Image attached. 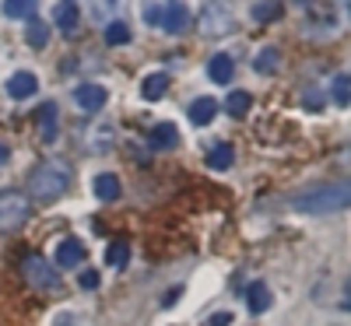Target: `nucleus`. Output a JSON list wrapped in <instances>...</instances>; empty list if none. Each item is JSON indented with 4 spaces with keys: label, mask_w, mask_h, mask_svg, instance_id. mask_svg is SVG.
Instances as JSON below:
<instances>
[{
    "label": "nucleus",
    "mask_w": 351,
    "mask_h": 326,
    "mask_svg": "<svg viewBox=\"0 0 351 326\" xmlns=\"http://www.w3.org/2000/svg\"><path fill=\"white\" fill-rule=\"evenodd\" d=\"M169 92V74H148L141 84V95L148 99V102H158L162 95Z\"/></svg>",
    "instance_id": "15"
},
{
    "label": "nucleus",
    "mask_w": 351,
    "mask_h": 326,
    "mask_svg": "<svg viewBox=\"0 0 351 326\" xmlns=\"http://www.w3.org/2000/svg\"><path fill=\"white\" fill-rule=\"evenodd\" d=\"M25 39H28V46L32 49H43L46 42H49V25L46 21H28V32H25Z\"/></svg>",
    "instance_id": "21"
},
{
    "label": "nucleus",
    "mask_w": 351,
    "mask_h": 326,
    "mask_svg": "<svg viewBox=\"0 0 351 326\" xmlns=\"http://www.w3.org/2000/svg\"><path fill=\"white\" fill-rule=\"evenodd\" d=\"M28 214H32V203H28L25 193L18 190H4L0 193V231H18Z\"/></svg>",
    "instance_id": "3"
},
{
    "label": "nucleus",
    "mask_w": 351,
    "mask_h": 326,
    "mask_svg": "<svg viewBox=\"0 0 351 326\" xmlns=\"http://www.w3.org/2000/svg\"><path fill=\"white\" fill-rule=\"evenodd\" d=\"M232 158H236V151H232V144H215L208 151V165L211 168H228Z\"/></svg>",
    "instance_id": "23"
},
{
    "label": "nucleus",
    "mask_w": 351,
    "mask_h": 326,
    "mask_svg": "<svg viewBox=\"0 0 351 326\" xmlns=\"http://www.w3.org/2000/svg\"><path fill=\"white\" fill-rule=\"evenodd\" d=\"M232 21H236L232 8L225 4V0H215V4H208L204 14H200V32L211 36V39H221V36L232 32Z\"/></svg>",
    "instance_id": "5"
},
{
    "label": "nucleus",
    "mask_w": 351,
    "mask_h": 326,
    "mask_svg": "<svg viewBox=\"0 0 351 326\" xmlns=\"http://www.w3.org/2000/svg\"><path fill=\"white\" fill-rule=\"evenodd\" d=\"M21 274L36 291H56L60 288V271H56L49 260H43V256H25L21 260Z\"/></svg>",
    "instance_id": "4"
},
{
    "label": "nucleus",
    "mask_w": 351,
    "mask_h": 326,
    "mask_svg": "<svg viewBox=\"0 0 351 326\" xmlns=\"http://www.w3.org/2000/svg\"><path fill=\"white\" fill-rule=\"evenodd\" d=\"M56 25H60L64 28V32H71V28H77V8L74 4H67V0H64V4L60 8H56Z\"/></svg>",
    "instance_id": "26"
},
{
    "label": "nucleus",
    "mask_w": 351,
    "mask_h": 326,
    "mask_svg": "<svg viewBox=\"0 0 351 326\" xmlns=\"http://www.w3.org/2000/svg\"><path fill=\"white\" fill-rule=\"evenodd\" d=\"M351 203V186L348 183H324V186H309L291 193V207L302 214H330V211H344Z\"/></svg>",
    "instance_id": "1"
},
{
    "label": "nucleus",
    "mask_w": 351,
    "mask_h": 326,
    "mask_svg": "<svg viewBox=\"0 0 351 326\" xmlns=\"http://www.w3.org/2000/svg\"><path fill=\"white\" fill-rule=\"evenodd\" d=\"M246 305H250L253 316L267 312V309H271V291H267V284H250V288H246Z\"/></svg>",
    "instance_id": "12"
},
{
    "label": "nucleus",
    "mask_w": 351,
    "mask_h": 326,
    "mask_svg": "<svg viewBox=\"0 0 351 326\" xmlns=\"http://www.w3.org/2000/svg\"><path fill=\"white\" fill-rule=\"evenodd\" d=\"M334 102L337 105H348L351 102V77L348 74H337L334 77Z\"/></svg>",
    "instance_id": "28"
},
{
    "label": "nucleus",
    "mask_w": 351,
    "mask_h": 326,
    "mask_svg": "<svg viewBox=\"0 0 351 326\" xmlns=\"http://www.w3.org/2000/svg\"><path fill=\"white\" fill-rule=\"evenodd\" d=\"M127 8V0H92V14H95V21H116V14H120Z\"/></svg>",
    "instance_id": "16"
},
{
    "label": "nucleus",
    "mask_w": 351,
    "mask_h": 326,
    "mask_svg": "<svg viewBox=\"0 0 351 326\" xmlns=\"http://www.w3.org/2000/svg\"><path fill=\"white\" fill-rule=\"evenodd\" d=\"M77 284H81L84 291H95V288H99V271H81Z\"/></svg>",
    "instance_id": "30"
},
{
    "label": "nucleus",
    "mask_w": 351,
    "mask_h": 326,
    "mask_svg": "<svg viewBox=\"0 0 351 326\" xmlns=\"http://www.w3.org/2000/svg\"><path fill=\"white\" fill-rule=\"evenodd\" d=\"M180 144V130H176V123H158L152 130V147H158V151H169V147Z\"/></svg>",
    "instance_id": "13"
},
{
    "label": "nucleus",
    "mask_w": 351,
    "mask_h": 326,
    "mask_svg": "<svg viewBox=\"0 0 351 326\" xmlns=\"http://www.w3.org/2000/svg\"><path fill=\"white\" fill-rule=\"evenodd\" d=\"M67 4H74V0H67Z\"/></svg>",
    "instance_id": "33"
},
{
    "label": "nucleus",
    "mask_w": 351,
    "mask_h": 326,
    "mask_svg": "<svg viewBox=\"0 0 351 326\" xmlns=\"http://www.w3.org/2000/svg\"><path fill=\"white\" fill-rule=\"evenodd\" d=\"M162 28H165V32H183V28H186V8L183 4H165Z\"/></svg>",
    "instance_id": "17"
},
{
    "label": "nucleus",
    "mask_w": 351,
    "mask_h": 326,
    "mask_svg": "<svg viewBox=\"0 0 351 326\" xmlns=\"http://www.w3.org/2000/svg\"><path fill=\"white\" fill-rule=\"evenodd\" d=\"M88 147H92V151H112V127L95 123L92 130H88Z\"/></svg>",
    "instance_id": "18"
},
{
    "label": "nucleus",
    "mask_w": 351,
    "mask_h": 326,
    "mask_svg": "<svg viewBox=\"0 0 351 326\" xmlns=\"http://www.w3.org/2000/svg\"><path fill=\"white\" fill-rule=\"evenodd\" d=\"M278 64H281V53H278L274 46L260 49V53L253 56V67H256V74H278Z\"/></svg>",
    "instance_id": "19"
},
{
    "label": "nucleus",
    "mask_w": 351,
    "mask_h": 326,
    "mask_svg": "<svg viewBox=\"0 0 351 326\" xmlns=\"http://www.w3.org/2000/svg\"><path fill=\"white\" fill-rule=\"evenodd\" d=\"M39 92V81L36 74H28V71H18L8 77V95L11 99H28V95H36Z\"/></svg>",
    "instance_id": "7"
},
{
    "label": "nucleus",
    "mask_w": 351,
    "mask_h": 326,
    "mask_svg": "<svg viewBox=\"0 0 351 326\" xmlns=\"http://www.w3.org/2000/svg\"><path fill=\"white\" fill-rule=\"evenodd\" d=\"M74 179V172L67 162H43L32 168V175H28V197H36V200H56V197H64L67 186Z\"/></svg>",
    "instance_id": "2"
},
{
    "label": "nucleus",
    "mask_w": 351,
    "mask_h": 326,
    "mask_svg": "<svg viewBox=\"0 0 351 326\" xmlns=\"http://www.w3.org/2000/svg\"><path fill=\"white\" fill-rule=\"evenodd\" d=\"M162 14H165V4H148L144 8V21L148 25H162Z\"/></svg>",
    "instance_id": "29"
},
{
    "label": "nucleus",
    "mask_w": 351,
    "mask_h": 326,
    "mask_svg": "<svg viewBox=\"0 0 351 326\" xmlns=\"http://www.w3.org/2000/svg\"><path fill=\"white\" fill-rule=\"evenodd\" d=\"M53 260L60 263V266H81V260H84V246L77 242V239H64V242H56V253H53Z\"/></svg>",
    "instance_id": "8"
},
{
    "label": "nucleus",
    "mask_w": 351,
    "mask_h": 326,
    "mask_svg": "<svg viewBox=\"0 0 351 326\" xmlns=\"http://www.w3.org/2000/svg\"><path fill=\"white\" fill-rule=\"evenodd\" d=\"M106 42H109V46H127V42H130V28H127V21H120V18L109 21V25H106Z\"/></svg>",
    "instance_id": "22"
},
{
    "label": "nucleus",
    "mask_w": 351,
    "mask_h": 326,
    "mask_svg": "<svg viewBox=\"0 0 351 326\" xmlns=\"http://www.w3.org/2000/svg\"><path fill=\"white\" fill-rule=\"evenodd\" d=\"M92 190H95V197H99V200H106V203H109V200L120 197V179H116L112 172H102V175H95Z\"/></svg>",
    "instance_id": "14"
},
{
    "label": "nucleus",
    "mask_w": 351,
    "mask_h": 326,
    "mask_svg": "<svg viewBox=\"0 0 351 326\" xmlns=\"http://www.w3.org/2000/svg\"><path fill=\"white\" fill-rule=\"evenodd\" d=\"M253 18L256 21H278L281 18V0H260L253 8Z\"/></svg>",
    "instance_id": "25"
},
{
    "label": "nucleus",
    "mask_w": 351,
    "mask_h": 326,
    "mask_svg": "<svg viewBox=\"0 0 351 326\" xmlns=\"http://www.w3.org/2000/svg\"><path fill=\"white\" fill-rule=\"evenodd\" d=\"M36 120H39V127H43V137L53 140V137H56V102H46V105L36 112Z\"/></svg>",
    "instance_id": "20"
},
{
    "label": "nucleus",
    "mask_w": 351,
    "mask_h": 326,
    "mask_svg": "<svg viewBox=\"0 0 351 326\" xmlns=\"http://www.w3.org/2000/svg\"><path fill=\"white\" fill-rule=\"evenodd\" d=\"M215 116H218V102H215V99H197V102H190V123H193V127H208Z\"/></svg>",
    "instance_id": "9"
},
{
    "label": "nucleus",
    "mask_w": 351,
    "mask_h": 326,
    "mask_svg": "<svg viewBox=\"0 0 351 326\" xmlns=\"http://www.w3.org/2000/svg\"><path fill=\"white\" fill-rule=\"evenodd\" d=\"M106 99H109V92H106L102 84H77L74 88V102L81 109H88V112H99L106 105Z\"/></svg>",
    "instance_id": "6"
},
{
    "label": "nucleus",
    "mask_w": 351,
    "mask_h": 326,
    "mask_svg": "<svg viewBox=\"0 0 351 326\" xmlns=\"http://www.w3.org/2000/svg\"><path fill=\"white\" fill-rule=\"evenodd\" d=\"M130 260V246L120 239V242H109V249H106V263L109 266H116V271H120V266Z\"/></svg>",
    "instance_id": "24"
},
{
    "label": "nucleus",
    "mask_w": 351,
    "mask_h": 326,
    "mask_svg": "<svg viewBox=\"0 0 351 326\" xmlns=\"http://www.w3.org/2000/svg\"><path fill=\"white\" fill-rule=\"evenodd\" d=\"M228 323H232V316H228V312H218L215 319H208L204 326H228Z\"/></svg>",
    "instance_id": "31"
},
{
    "label": "nucleus",
    "mask_w": 351,
    "mask_h": 326,
    "mask_svg": "<svg viewBox=\"0 0 351 326\" xmlns=\"http://www.w3.org/2000/svg\"><path fill=\"white\" fill-rule=\"evenodd\" d=\"M0 162H8V147L4 144H0Z\"/></svg>",
    "instance_id": "32"
},
{
    "label": "nucleus",
    "mask_w": 351,
    "mask_h": 326,
    "mask_svg": "<svg viewBox=\"0 0 351 326\" xmlns=\"http://www.w3.org/2000/svg\"><path fill=\"white\" fill-rule=\"evenodd\" d=\"M250 105H253L250 92H232V95H228V102H225V109H228L232 116H246V112H250Z\"/></svg>",
    "instance_id": "27"
},
{
    "label": "nucleus",
    "mask_w": 351,
    "mask_h": 326,
    "mask_svg": "<svg viewBox=\"0 0 351 326\" xmlns=\"http://www.w3.org/2000/svg\"><path fill=\"white\" fill-rule=\"evenodd\" d=\"M39 11V0H4V14L14 21H32Z\"/></svg>",
    "instance_id": "11"
},
{
    "label": "nucleus",
    "mask_w": 351,
    "mask_h": 326,
    "mask_svg": "<svg viewBox=\"0 0 351 326\" xmlns=\"http://www.w3.org/2000/svg\"><path fill=\"white\" fill-rule=\"evenodd\" d=\"M232 74H236V67H232V60H228L225 53H215L211 60H208V77H211L215 84H228Z\"/></svg>",
    "instance_id": "10"
}]
</instances>
